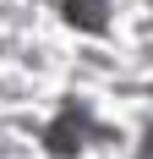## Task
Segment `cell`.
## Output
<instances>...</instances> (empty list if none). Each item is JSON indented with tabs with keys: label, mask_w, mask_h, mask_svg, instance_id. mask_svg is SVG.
Returning <instances> with one entry per match:
<instances>
[{
	"label": "cell",
	"mask_w": 153,
	"mask_h": 159,
	"mask_svg": "<svg viewBox=\"0 0 153 159\" xmlns=\"http://www.w3.org/2000/svg\"><path fill=\"white\" fill-rule=\"evenodd\" d=\"M104 11H109V0H66V22L82 33H104V22H109Z\"/></svg>",
	"instance_id": "1"
}]
</instances>
